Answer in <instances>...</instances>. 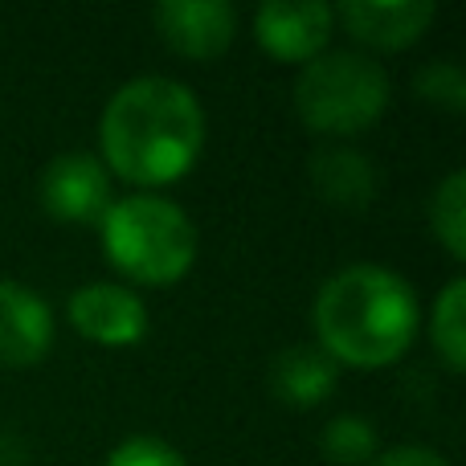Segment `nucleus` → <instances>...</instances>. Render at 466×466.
Segmentation results:
<instances>
[{"mask_svg":"<svg viewBox=\"0 0 466 466\" xmlns=\"http://www.w3.org/2000/svg\"><path fill=\"white\" fill-rule=\"evenodd\" d=\"M103 164H111L131 185H168L197 164L205 144L201 98L177 78L144 74L106 98L103 119Z\"/></svg>","mask_w":466,"mask_h":466,"instance_id":"1","label":"nucleus"},{"mask_svg":"<svg viewBox=\"0 0 466 466\" xmlns=\"http://www.w3.org/2000/svg\"><path fill=\"white\" fill-rule=\"evenodd\" d=\"M319 348L336 364L385 369L401 360L418 331V295L397 270L352 262L336 270L315 295Z\"/></svg>","mask_w":466,"mask_h":466,"instance_id":"2","label":"nucleus"},{"mask_svg":"<svg viewBox=\"0 0 466 466\" xmlns=\"http://www.w3.org/2000/svg\"><path fill=\"white\" fill-rule=\"evenodd\" d=\"M103 249L123 274L139 282H177L197 262V226L177 201L131 193L103 213Z\"/></svg>","mask_w":466,"mask_h":466,"instance_id":"3","label":"nucleus"},{"mask_svg":"<svg viewBox=\"0 0 466 466\" xmlns=\"http://www.w3.org/2000/svg\"><path fill=\"white\" fill-rule=\"evenodd\" d=\"M389 106V74L356 49H323L295 78V111L319 136H356Z\"/></svg>","mask_w":466,"mask_h":466,"instance_id":"4","label":"nucleus"},{"mask_svg":"<svg viewBox=\"0 0 466 466\" xmlns=\"http://www.w3.org/2000/svg\"><path fill=\"white\" fill-rule=\"evenodd\" d=\"M41 205L57 221H103L111 209V172L90 152H57L37 180Z\"/></svg>","mask_w":466,"mask_h":466,"instance_id":"5","label":"nucleus"},{"mask_svg":"<svg viewBox=\"0 0 466 466\" xmlns=\"http://www.w3.org/2000/svg\"><path fill=\"white\" fill-rule=\"evenodd\" d=\"M336 13L323 0H266L254 13V37L282 62H311L331 37Z\"/></svg>","mask_w":466,"mask_h":466,"instance_id":"6","label":"nucleus"},{"mask_svg":"<svg viewBox=\"0 0 466 466\" xmlns=\"http://www.w3.org/2000/svg\"><path fill=\"white\" fill-rule=\"evenodd\" d=\"M70 323L95 344H136L147 331V307L131 287L119 282H86L70 295Z\"/></svg>","mask_w":466,"mask_h":466,"instance_id":"7","label":"nucleus"},{"mask_svg":"<svg viewBox=\"0 0 466 466\" xmlns=\"http://www.w3.org/2000/svg\"><path fill=\"white\" fill-rule=\"evenodd\" d=\"M152 16L160 37L185 57H218L238 33L229 0H160Z\"/></svg>","mask_w":466,"mask_h":466,"instance_id":"8","label":"nucleus"},{"mask_svg":"<svg viewBox=\"0 0 466 466\" xmlns=\"http://www.w3.org/2000/svg\"><path fill=\"white\" fill-rule=\"evenodd\" d=\"M54 344V311L49 303L16 279H0V360L37 364Z\"/></svg>","mask_w":466,"mask_h":466,"instance_id":"9","label":"nucleus"},{"mask_svg":"<svg viewBox=\"0 0 466 466\" xmlns=\"http://www.w3.org/2000/svg\"><path fill=\"white\" fill-rule=\"evenodd\" d=\"M331 13L348 25L352 37L369 41L377 49H401L426 33L438 8L434 0H344Z\"/></svg>","mask_w":466,"mask_h":466,"instance_id":"10","label":"nucleus"},{"mask_svg":"<svg viewBox=\"0 0 466 466\" xmlns=\"http://www.w3.org/2000/svg\"><path fill=\"white\" fill-rule=\"evenodd\" d=\"M336 360L315 344H290L270 360V393L295 410H311L336 389Z\"/></svg>","mask_w":466,"mask_h":466,"instance_id":"11","label":"nucleus"},{"mask_svg":"<svg viewBox=\"0 0 466 466\" xmlns=\"http://www.w3.org/2000/svg\"><path fill=\"white\" fill-rule=\"evenodd\" d=\"M311 185L323 201L344 205V209H364L377 197V164L356 147H319L311 156Z\"/></svg>","mask_w":466,"mask_h":466,"instance_id":"12","label":"nucleus"},{"mask_svg":"<svg viewBox=\"0 0 466 466\" xmlns=\"http://www.w3.org/2000/svg\"><path fill=\"white\" fill-rule=\"evenodd\" d=\"M430 331H434V348L442 352L446 369L462 372L466 369V279H451L442 287Z\"/></svg>","mask_w":466,"mask_h":466,"instance_id":"13","label":"nucleus"},{"mask_svg":"<svg viewBox=\"0 0 466 466\" xmlns=\"http://www.w3.org/2000/svg\"><path fill=\"white\" fill-rule=\"evenodd\" d=\"M430 226H434L438 241H442L454 258H466V172L462 168L446 172V180L434 188Z\"/></svg>","mask_w":466,"mask_h":466,"instance_id":"14","label":"nucleus"},{"mask_svg":"<svg viewBox=\"0 0 466 466\" xmlns=\"http://www.w3.org/2000/svg\"><path fill=\"white\" fill-rule=\"evenodd\" d=\"M319 446L331 462L356 466V462L377 459V430H372V421L360 418V413H339V418H331L328 426H323Z\"/></svg>","mask_w":466,"mask_h":466,"instance_id":"15","label":"nucleus"},{"mask_svg":"<svg viewBox=\"0 0 466 466\" xmlns=\"http://www.w3.org/2000/svg\"><path fill=\"white\" fill-rule=\"evenodd\" d=\"M418 95L434 106H446V111H466V74L459 62L451 57H438V62H426L413 78Z\"/></svg>","mask_w":466,"mask_h":466,"instance_id":"16","label":"nucleus"},{"mask_svg":"<svg viewBox=\"0 0 466 466\" xmlns=\"http://www.w3.org/2000/svg\"><path fill=\"white\" fill-rule=\"evenodd\" d=\"M106 466H188L185 454L177 446H168L164 438H127L106 454Z\"/></svg>","mask_w":466,"mask_h":466,"instance_id":"17","label":"nucleus"},{"mask_svg":"<svg viewBox=\"0 0 466 466\" xmlns=\"http://www.w3.org/2000/svg\"><path fill=\"white\" fill-rule=\"evenodd\" d=\"M372 466H451L438 451L430 446H393V451L377 454Z\"/></svg>","mask_w":466,"mask_h":466,"instance_id":"18","label":"nucleus"}]
</instances>
